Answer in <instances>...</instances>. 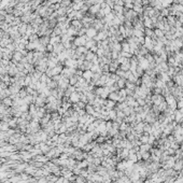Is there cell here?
Wrapping results in <instances>:
<instances>
[{
    "mask_svg": "<svg viewBox=\"0 0 183 183\" xmlns=\"http://www.w3.org/2000/svg\"><path fill=\"white\" fill-rule=\"evenodd\" d=\"M151 100L153 101V105L159 106L161 103H164V101H165V97L161 95V94H158V95L152 94V96H151Z\"/></svg>",
    "mask_w": 183,
    "mask_h": 183,
    "instance_id": "6da1fadb",
    "label": "cell"
},
{
    "mask_svg": "<svg viewBox=\"0 0 183 183\" xmlns=\"http://www.w3.org/2000/svg\"><path fill=\"white\" fill-rule=\"evenodd\" d=\"M85 107H86V104H84L83 101H81V100H79L78 103H75V104L72 105V108L74 109V111H79V110H83V109H85Z\"/></svg>",
    "mask_w": 183,
    "mask_h": 183,
    "instance_id": "7a4b0ae2",
    "label": "cell"
},
{
    "mask_svg": "<svg viewBox=\"0 0 183 183\" xmlns=\"http://www.w3.org/2000/svg\"><path fill=\"white\" fill-rule=\"evenodd\" d=\"M93 74H94V72L88 69V70H85V71L83 72V75H82V76L89 83V82H91V80H92V78H93Z\"/></svg>",
    "mask_w": 183,
    "mask_h": 183,
    "instance_id": "3957f363",
    "label": "cell"
},
{
    "mask_svg": "<svg viewBox=\"0 0 183 183\" xmlns=\"http://www.w3.org/2000/svg\"><path fill=\"white\" fill-rule=\"evenodd\" d=\"M79 100H80V97H79V93L78 92H73L70 95V97H69V101H70V103H72V104L78 103Z\"/></svg>",
    "mask_w": 183,
    "mask_h": 183,
    "instance_id": "277c9868",
    "label": "cell"
},
{
    "mask_svg": "<svg viewBox=\"0 0 183 183\" xmlns=\"http://www.w3.org/2000/svg\"><path fill=\"white\" fill-rule=\"evenodd\" d=\"M108 99L110 100H113V101H118V99H120V96H118V92H112V93H110L109 96H108Z\"/></svg>",
    "mask_w": 183,
    "mask_h": 183,
    "instance_id": "5b68a950",
    "label": "cell"
},
{
    "mask_svg": "<svg viewBox=\"0 0 183 183\" xmlns=\"http://www.w3.org/2000/svg\"><path fill=\"white\" fill-rule=\"evenodd\" d=\"M85 112H86L88 115H94V113H95V108H94V106H92V105H86V107H85Z\"/></svg>",
    "mask_w": 183,
    "mask_h": 183,
    "instance_id": "8992f818",
    "label": "cell"
},
{
    "mask_svg": "<svg viewBox=\"0 0 183 183\" xmlns=\"http://www.w3.org/2000/svg\"><path fill=\"white\" fill-rule=\"evenodd\" d=\"M115 106H116V103L115 101H113V100H106V104H105V107L106 108H108L109 110H112L113 108H115Z\"/></svg>",
    "mask_w": 183,
    "mask_h": 183,
    "instance_id": "52a82bcc",
    "label": "cell"
},
{
    "mask_svg": "<svg viewBox=\"0 0 183 183\" xmlns=\"http://www.w3.org/2000/svg\"><path fill=\"white\" fill-rule=\"evenodd\" d=\"M79 82V76H76L75 74L71 75L69 78V84L72 85V86H76V84Z\"/></svg>",
    "mask_w": 183,
    "mask_h": 183,
    "instance_id": "ba28073f",
    "label": "cell"
},
{
    "mask_svg": "<svg viewBox=\"0 0 183 183\" xmlns=\"http://www.w3.org/2000/svg\"><path fill=\"white\" fill-rule=\"evenodd\" d=\"M136 87H137V85H136L135 83L129 82V81H126V84H125V88H126V89H129V91L135 92Z\"/></svg>",
    "mask_w": 183,
    "mask_h": 183,
    "instance_id": "9c48e42d",
    "label": "cell"
},
{
    "mask_svg": "<svg viewBox=\"0 0 183 183\" xmlns=\"http://www.w3.org/2000/svg\"><path fill=\"white\" fill-rule=\"evenodd\" d=\"M126 81L127 80H125V79H123V78H120L117 81H116V84H117V86H118V88H125V84H126Z\"/></svg>",
    "mask_w": 183,
    "mask_h": 183,
    "instance_id": "30bf717a",
    "label": "cell"
},
{
    "mask_svg": "<svg viewBox=\"0 0 183 183\" xmlns=\"http://www.w3.org/2000/svg\"><path fill=\"white\" fill-rule=\"evenodd\" d=\"M2 104L7 107H10V106H13V100H12L11 97H7V98L2 99Z\"/></svg>",
    "mask_w": 183,
    "mask_h": 183,
    "instance_id": "8fae6325",
    "label": "cell"
},
{
    "mask_svg": "<svg viewBox=\"0 0 183 183\" xmlns=\"http://www.w3.org/2000/svg\"><path fill=\"white\" fill-rule=\"evenodd\" d=\"M157 108H158V111L159 112H165V110L168 108V105H167V103H166V101H164V103H161L159 106H157Z\"/></svg>",
    "mask_w": 183,
    "mask_h": 183,
    "instance_id": "7c38bea8",
    "label": "cell"
},
{
    "mask_svg": "<svg viewBox=\"0 0 183 183\" xmlns=\"http://www.w3.org/2000/svg\"><path fill=\"white\" fill-rule=\"evenodd\" d=\"M17 95H18V97H19L21 99H24L25 97H26V96L28 95V94H27V91H26V88H21Z\"/></svg>",
    "mask_w": 183,
    "mask_h": 183,
    "instance_id": "4fadbf2b",
    "label": "cell"
},
{
    "mask_svg": "<svg viewBox=\"0 0 183 183\" xmlns=\"http://www.w3.org/2000/svg\"><path fill=\"white\" fill-rule=\"evenodd\" d=\"M144 33H146V35H147L149 38L154 36V31H153L151 28H146V29H144Z\"/></svg>",
    "mask_w": 183,
    "mask_h": 183,
    "instance_id": "5bb4252c",
    "label": "cell"
},
{
    "mask_svg": "<svg viewBox=\"0 0 183 183\" xmlns=\"http://www.w3.org/2000/svg\"><path fill=\"white\" fill-rule=\"evenodd\" d=\"M136 101H137L138 106H140V107H143V106L146 105V100H144V98H141V97H138V98L136 99Z\"/></svg>",
    "mask_w": 183,
    "mask_h": 183,
    "instance_id": "9a60e30c",
    "label": "cell"
},
{
    "mask_svg": "<svg viewBox=\"0 0 183 183\" xmlns=\"http://www.w3.org/2000/svg\"><path fill=\"white\" fill-rule=\"evenodd\" d=\"M85 42H86V40H85V38H78V39L75 40V44L76 45H82V44H84Z\"/></svg>",
    "mask_w": 183,
    "mask_h": 183,
    "instance_id": "2e32d148",
    "label": "cell"
},
{
    "mask_svg": "<svg viewBox=\"0 0 183 183\" xmlns=\"http://www.w3.org/2000/svg\"><path fill=\"white\" fill-rule=\"evenodd\" d=\"M169 9L168 8H163V9H161V16H169Z\"/></svg>",
    "mask_w": 183,
    "mask_h": 183,
    "instance_id": "e0dca14e",
    "label": "cell"
},
{
    "mask_svg": "<svg viewBox=\"0 0 183 183\" xmlns=\"http://www.w3.org/2000/svg\"><path fill=\"white\" fill-rule=\"evenodd\" d=\"M86 32H87L88 37H94L96 35V30H95V29H88Z\"/></svg>",
    "mask_w": 183,
    "mask_h": 183,
    "instance_id": "ac0fdd59",
    "label": "cell"
},
{
    "mask_svg": "<svg viewBox=\"0 0 183 183\" xmlns=\"http://www.w3.org/2000/svg\"><path fill=\"white\" fill-rule=\"evenodd\" d=\"M105 140H106V137H104V136H99V137L97 138L96 142L97 143H105Z\"/></svg>",
    "mask_w": 183,
    "mask_h": 183,
    "instance_id": "d6986e66",
    "label": "cell"
},
{
    "mask_svg": "<svg viewBox=\"0 0 183 183\" xmlns=\"http://www.w3.org/2000/svg\"><path fill=\"white\" fill-rule=\"evenodd\" d=\"M32 59H33V54H32V53H29V54L27 55V60H28L29 63H30V62L32 60Z\"/></svg>",
    "mask_w": 183,
    "mask_h": 183,
    "instance_id": "ffe728a7",
    "label": "cell"
},
{
    "mask_svg": "<svg viewBox=\"0 0 183 183\" xmlns=\"http://www.w3.org/2000/svg\"><path fill=\"white\" fill-rule=\"evenodd\" d=\"M46 48H48V51H50V52H51V51H53V46H52V44L48 45V46H46Z\"/></svg>",
    "mask_w": 183,
    "mask_h": 183,
    "instance_id": "44dd1931",
    "label": "cell"
}]
</instances>
